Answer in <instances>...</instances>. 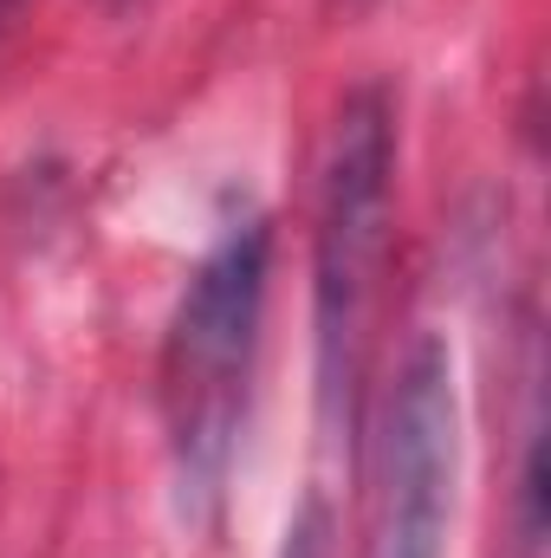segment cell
<instances>
[{
    "label": "cell",
    "mask_w": 551,
    "mask_h": 558,
    "mask_svg": "<svg viewBox=\"0 0 551 558\" xmlns=\"http://www.w3.org/2000/svg\"><path fill=\"white\" fill-rule=\"evenodd\" d=\"M390 98L357 92L338 111L318 182V384L325 416L357 422L364 357H370V312L390 260Z\"/></svg>",
    "instance_id": "2"
},
{
    "label": "cell",
    "mask_w": 551,
    "mask_h": 558,
    "mask_svg": "<svg viewBox=\"0 0 551 558\" xmlns=\"http://www.w3.org/2000/svg\"><path fill=\"white\" fill-rule=\"evenodd\" d=\"M285 558H325V513H305V520H298V533H292Z\"/></svg>",
    "instance_id": "4"
},
{
    "label": "cell",
    "mask_w": 551,
    "mask_h": 558,
    "mask_svg": "<svg viewBox=\"0 0 551 558\" xmlns=\"http://www.w3.org/2000/svg\"><path fill=\"white\" fill-rule=\"evenodd\" d=\"M454 461H461V403L454 364L441 338H421L403 364L390 441H383V500L370 558H441L454 513Z\"/></svg>",
    "instance_id": "3"
},
{
    "label": "cell",
    "mask_w": 551,
    "mask_h": 558,
    "mask_svg": "<svg viewBox=\"0 0 551 558\" xmlns=\"http://www.w3.org/2000/svg\"><path fill=\"white\" fill-rule=\"evenodd\" d=\"M267 260L273 234L267 221H241L215 241V254L195 267L169 338H162V428L182 481V507H215L241 410H247V377H254V344H260V305H267Z\"/></svg>",
    "instance_id": "1"
},
{
    "label": "cell",
    "mask_w": 551,
    "mask_h": 558,
    "mask_svg": "<svg viewBox=\"0 0 551 558\" xmlns=\"http://www.w3.org/2000/svg\"><path fill=\"white\" fill-rule=\"evenodd\" d=\"M7 7H13V0H0V13H7Z\"/></svg>",
    "instance_id": "5"
}]
</instances>
